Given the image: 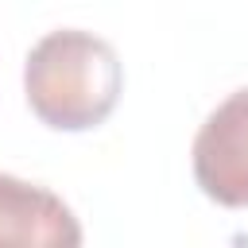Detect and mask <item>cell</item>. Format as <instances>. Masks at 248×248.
Instances as JSON below:
<instances>
[{"instance_id": "obj_1", "label": "cell", "mask_w": 248, "mask_h": 248, "mask_svg": "<svg viewBox=\"0 0 248 248\" xmlns=\"http://www.w3.org/2000/svg\"><path fill=\"white\" fill-rule=\"evenodd\" d=\"M23 93L39 124L54 132H89L112 116L124 93V66L108 39L62 27L27 50Z\"/></svg>"}, {"instance_id": "obj_2", "label": "cell", "mask_w": 248, "mask_h": 248, "mask_svg": "<svg viewBox=\"0 0 248 248\" xmlns=\"http://www.w3.org/2000/svg\"><path fill=\"white\" fill-rule=\"evenodd\" d=\"M190 167L209 202L225 209L248 205V85L205 116L190 147Z\"/></svg>"}, {"instance_id": "obj_3", "label": "cell", "mask_w": 248, "mask_h": 248, "mask_svg": "<svg viewBox=\"0 0 248 248\" xmlns=\"http://www.w3.org/2000/svg\"><path fill=\"white\" fill-rule=\"evenodd\" d=\"M0 244L23 248H78L81 225L74 209L46 186L0 174Z\"/></svg>"}]
</instances>
